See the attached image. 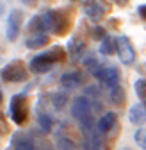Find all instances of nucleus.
Instances as JSON below:
<instances>
[{
	"mask_svg": "<svg viewBox=\"0 0 146 150\" xmlns=\"http://www.w3.org/2000/svg\"><path fill=\"white\" fill-rule=\"evenodd\" d=\"M46 43H48V36L43 32H38V34L30 36L25 45H27V48H39V47H45Z\"/></svg>",
	"mask_w": 146,
	"mask_h": 150,
	"instance_id": "13",
	"label": "nucleus"
},
{
	"mask_svg": "<svg viewBox=\"0 0 146 150\" xmlns=\"http://www.w3.org/2000/svg\"><path fill=\"white\" fill-rule=\"evenodd\" d=\"M116 48H118V55H119L123 64H132L135 61V52H134V47H132L128 38L119 36L116 41Z\"/></svg>",
	"mask_w": 146,
	"mask_h": 150,
	"instance_id": "4",
	"label": "nucleus"
},
{
	"mask_svg": "<svg viewBox=\"0 0 146 150\" xmlns=\"http://www.w3.org/2000/svg\"><path fill=\"white\" fill-rule=\"evenodd\" d=\"M134 89H135V93H137L139 100L146 102V79H139V81H135Z\"/></svg>",
	"mask_w": 146,
	"mask_h": 150,
	"instance_id": "19",
	"label": "nucleus"
},
{
	"mask_svg": "<svg viewBox=\"0 0 146 150\" xmlns=\"http://www.w3.org/2000/svg\"><path fill=\"white\" fill-rule=\"evenodd\" d=\"M71 115L75 116L79 122L86 120L87 116H91V100L87 97H77L71 104Z\"/></svg>",
	"mask_w": 146,
	"mask_h": 150,
	"instance_id": "5",
	"label": "nucleus"
},
{
	"mask_svg": "<svg viewBox=\"0 0 146 150\" xmlns=\"http://www.w3.org/2000/svg\"><path fill=\"white\" fill-rule=\"evenodd\" d=\"M84 13L91 18V20H100V18H103L105 14V7L102 2H98V0H86L84 2Z\"/></svg>",
	"mask_w": 146,
	"mask_h": 150,
	"instance_id": "7",
	"label": "nucleus"
},
{
	"mask_svg": "<svg viewBox=\"0 0 146 150\" xmlns=\"http://www.w3.org/2000/svg\"><path fill=\"white\" fill-rule=\"evenodd\" d=\"M25 2H29V0H25Z\"/></svg>",
	"mask_w": 146,
	"mask_h": 150,
	"instance_id": "30",
	"label": "nucleus"
},
{
	"mask_svg": "<svg viewBox=\"0 0 146 150\" xmlns=\"http://www.w3.org/2000/svg\"><path fill=\"white\" fill-rule=\"evenodd\" d=\"M0 102H2V91H0Z\"/></svg>",
	"mask_w": 146,
	"mask_h": 150,
	"instance_id": "28",
	"label": "nucleus"
},
{
	"mask_svg": "<svg viewBox=\"0 0 146 150\" xmlns=\"http://www.w3.org/2000/svg\"><path fill=\"white\" fill-rule=\"evenodd\" d=\"M68 29V20L61 14V13H55V23H53V32L55 34H64Z\"/></svg>",
	"mask_w": 146,
	"mask_h": 150,
	"instance_id": "16",
	"label": "nucleus"
},
{
	"mask_svg": "<svg viewBox=\"0 0 146 150\" xmlns=\"http://www.w3.org/2000/svg\"><path fill=\"white\" fill-rule=\"evenodd\" d=\"M95 77L107 88H114L119 82V71L114 66H100L95 71Z\"/></svg>",
	"mask_w": 146,
	"mask_h": 150,
	"instance_id": "3",
	"label": "nucleus"
},
{
	"mask_svg": "<svg viewBox=\"0 0 146 150\" xmlns=\"http://www.w3.org/2000/svg\"><path fill=\"white\" fill-rule=\"evenodd\" d=\"M59 148L61 150H75V146H73V141L68 139V138H62L59 141Z\"/></svg>",
	"mask_w": 146,
	"mask_h": 150,
	"instance_id": "24",
	"label": "nucleus"
},
{
	"mask_svg": "<svg viewBox=\"0 0 146 150\" xmlns=\"http://www.w3.org/2000/svg\"><path fill=\"white\" fill-rule=\"evenodd\" d=\"M84 82V75L80 71H66L61 77V86L66 89H75Z\"/></svg>",
	"mask_w": 146,
	"mask_h": 150,
	"instance_id": "9",
	"label": "nucleus"
},
{
	"mask_svg": "<svg viewBox=\"0 0 146 150\" xmlns=\"http://www.w3.org/2000/svg\"><path fill=\"white\" fill-rule=\"evenodd\" d=\"M128 120L134 125H144L146 123V109L142 104H135L128 111Z\"/></svg>",
	"mask_w": 146,
	"mask_h": 150,
	"instance_id": "11",
	"label": "nucleus"
},
{
	"mask_svg": "<svg viewBox=\"0 0 146 150\" xmlns=\"http://www.w3.org/2000/svg\"><path fill=\"white\" fill-rule=\"evenodd\" d=\"M139 14L146 20V6H141V7H139Z\"/></svg>",
	"mask_w": 146,
	"mask_h": 150,
	"instance_id": "26",
	"label": "nucleus"
},
{
	"mask_svg": "<svg viewBox=\"0 0 146 150\" xmlns=\"http://www.w3.org/2000/svg\"><path fill=\"white\" fill-rule=\"evenodd\" d=\"M11 116H13V122L22 125L25 123L27 116H29V107H27V100L23 95H14L13 100H11Z\"/></svg>",
	"mask_w": 146,
	"mask_h": 150,
	"instance_id": "1",
	"label": "nucleus"
},
{
	"mask_svg": "<svg viewBox=\"0 0 146 150\" xmlns=\"http://www.w3.org/2000/svg\"><path fill=\"white\" fill-rule=\"evenodd\" d=\"M84 66H86V70H89V73L95 75V71H96L102 64L98 63V59L95 57V55H87V57L84 59Z\"/></svg>",
	"mask_w": 146,
	"mask_h": 150,
	"instance_id": "18",
	"label": "nucleus"
},
{
	"mask_svg": "<svg viewBox=\"0 0 146 150\" xmlns=\"http://www.w3.org/2000/svg\"><path fill=\"white\" fill-rule=\"evenodd\" d=\"M64 104H66V95L62 93H55V95H53V105H55V109H62L64 107Z\"/></svg>",
	"mask_w": 146,
	"mask_h": 150,
	"instance_id": "23",
	"label": "nucleus"
},
{
	"mask_svg": "<svg viewBox=\"0 0 146 150\" xmlns=\"http://www.w3.org/2000/svg\"><path fill=\"white\" fill-rule=\"evenodd\" d=\"M20 25H22V11H11L9 18H7V40L9 41H14L16 36H18V30H20Z\"/></svg>",
	"mask_w": 146,
	"mask_h": 150,
	"instance_id": "6",
	"label": "nucleus"
},
{
	"mask_svg": "<svg viewBox=\"0 0 146 150\" xmlns=\"http://www.w3.org/2000/svg\"><path fill=\"white\" fill-rule=\"evenodd\" d=\"M100 52H102L103 55H112V54L116 52V41L105 36L103 40H102V47H100Z\"/></svg>",
	"mask_w": 146,
	"mask_h": 150,
	"instance_id": "15",
	"label": "nucleus"
},
{
	"mask_svg": "<svg viewBox=\"0 0 146 150\" xmlns=\"http://www.w3.org/2000/svg\"><path fill=\"white\" fill-rule=\"evenodd\" d=\"M0 77H2V81H7V82H18V81H25L27 71L22 63H11L2 68Z\"/></svg>",
	"mask_w": 146,
	"mask_h": 150,
	"instance_id": "2",
	"label": "nucleus"
},
{
	"mask_svg": "<svg viewBox=\"0 0 146 150\" xmlns=\"http://www.w3.org/2000/svg\"><path fill=\"white\" fill-rule=\"evenodd\" d=\"M95 38H98V40H103V38H105V30L100 29V27H96V29H95Z\"/></svg>",
	"mask_w": 146,
	"mask_h": 150,
	"instance_id": "25",
	"label": "nucleus"
},
{
	"mask_svg": "<svg viewBox=\"0 0 146 150\" xmlns=\"http://www.w3.org/2000/svg\"><path fill=\"white\" fill-rule=\"evenodd\" d=\"M39 127L43 132H50V129H52V118L48 115H41L39 116Z\"/></svg>",
	"mask_w": 146,
	"mask_h": 150,
	"instance_id": "22",
	"label": "nucleus"
},
{
	"mask_svg": "<svg viewBox=\"0 0 146 150\" xmlns=\"http://www.w3.org/2000/svg\"><path fill=\"white\" fill-rule=\"evenodd\" d=\"M111 100L114 104H123L125 102V89L118 84L114 88H111Z\"/></svg>",
	"mask_w": 146,
	"mask_h": 150,
	"instance_id": "17",
	"label": "nucleus"
},
{
	"mask_svg": "<svg viewBox=\"0 0 146 150\" xmlns=\"http://www.w3.org/2000/svg\"><path fill=\"white\" fill-rule=\"evenodd\" d=\"M52 61L48 59V55H46V52L45 54H39V55H36V57H32V61H30V70L34 71V73H45V71H48L50 68H52Z\"/></svg>",
	"mask_w": 146,
	"mask_h": 150,
	"instance_id": "10",
	"label": "nucleus"
},
{
	"mask_svg": "<svg viewBox=\"0 0 146 150\" xmlns=\"http://www.w3.org/2000/svg\"><path fill=\"white\" fill-rule=\"evenodd\" d=\"M116 115L114 112H105V115L98 120V123H96V127H98V130L100 132H109V130H112L114 129V125H116Z\"/></svg>",
	"mask_w": 146,
	"mask_h": 150,
	"instance_id": "12",
	"label": "nucleus"
},
{
	"mask_svg": "<svg viewBox=\"0 0 146 150\" xmlns=\"http://www.w3.org/2000/svg\"><path fill=\"white\" fill-rule=\"evenodd\" d=\"M2 13H4V7H2V6H0V16H2Z\"/></svg>",
	"mask_w": 146,
	"mask_h": 150,
	"instance_id": "27",
	"label": "nucleus"
},
{
	"mask_svg": "<svg viewBox=\"0 0 146 150\" xmlns=\"http://www.w3.org/2000/svg\"><path fill=\"white\" fill-rule=\"evenodd\" d=\"M134 139H135V143H137L141 148L146 150V127H141V129L137 130L135 136H134Z\"/></svg>",
	"mask_w": 146,
	"mask_h": 150,
	"instance_id": "21",
	"label": "nucleus"
},
{
	"mask_svg": "<svg viewBox=\"0 0 146 150\" xmlns=\"http://www.w3.org/2000/svg\"><path fill=\"white\" fill-rule=\"evenodd\" d=\"M11 145L14 150H36L34 139L27 132H16L11 139Z\"/></svg>",
	"mask_w": 146,
	"mask_h": 150,
	"instance_id": "8",
	"label": "nucleus"
},
{
	"mask_svg": "<svg viewBox=\"0 0 146 150\" xmlns=\"http://www.w3.org/2000/svg\"><path fill=\"white\" fill-rule=\"evenodd\" d=\"M123 150H128V148H123Z\"/></svg>",
	"mask_w": 146,
	"mask_h": 150,
	"instance_id": "29",
	"label": "nucleus"
},
{
	"mask_svg": "<svg viewBox=\"0 0 146 150\" xmlns=\"http://www.w3.org/2000/svg\"><path fill=\"white\" fill-rule=\"evenodd\" d=\"M68 52L71 55V59H77L80 57V54L84 52V41L82 40H71L68 43Z\"/></svg>",
	"mask_w": 146,
	"mask_h": 150,
	"instance_id": "14",
	"label": "nucleus"
},
{
	"mask_svg": "<svg viewBox=\"0 0 146 150\" xmlns=\"http://www.w3.org/2000/svg\"><path fill=\"white\" fill-rule=\"evenodd\" d=\"M46 55H48V59L55 64V63H59V61H62L64 59V52L59 48V47H55V48H52V50H48L46 52Z\"/></svg>",
	"mask_w": 146,
	"mask_h": 150,
	"instance_id": "20",
	"label": "nucleus"
}]
</instances>
